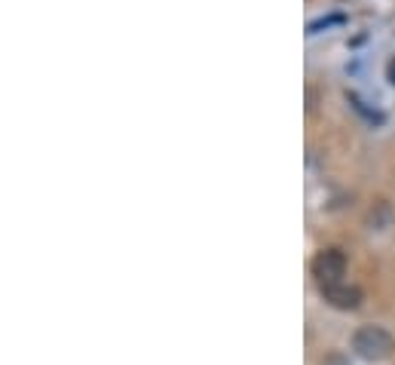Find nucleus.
<instances>
[{"instance_id": "nucleus-1", "label": "nucleus", "mask_w": 395, "mask_h": 365, "mask_svg": "<svg viewBox=\"0 0 395 365\" xmlns=\"http://www.w3.org/2000/svg\"><path fill=\"white\" fill-rule=\"evenodd\" d=\"M352 350L368 362H383L395 353V338L383 326H362L352 334Z\"/></svg>"}, {"instance_id": "nucleus-2", "label": "nucleus", "mask_w": 395, "mask_h": 365, "mask_svg": "<svg viewBox=\"0 0 395 365\" xmlns=\"http://www.w3.org/2000/svg\"><path fill=\"white\" fill-rule=\"evenodd\" d=\"M312 277H316L319 289L325 286H337L347 277V255L340 249H322L316 258H312Z\"/></svg>"}, {"instance_id": "nucleus-4", "label": "nucleus", "mask_w": 395, "mask_h": 365, "mask_svg": "<svg viewBox=\"0 0 395 365\" xmlns=\"http://www.w3.org/2000/svg\"><path fill=\"white\" fill-rule=\"evenodd\" d=\"M364 221H368V227H371V230H383V227H386L389 221H392V209H389V202H386V200H377V202L371 206V212H368V218H364Z\"/></svg>"}, {"instance_id": "nucleus-5", "label": "nucleus", "mask_w": 395, "mask_h": 365, "mask_svg": "<svg viewBox=\"0 0 395 365\" xmlns=\"http://www.w3.org/2000/svg\"><path fill=\"white\" fill-rule=\"evenodd\" d=\"M389 80H392V83H395V62L389 65Z\"/></svg>"}, {"instance_id": "nucleus-3", "label": "nucleus", "mask_w": 395, "mask_h": 365, "mask_svg": "<svg viewBox=\"0 0 395 365\" xmlns=\"http://www.w3.org/2000/svg\"><path fill=\"white\" fill-rule=\"evenodd\" d=\"M322 298H325L331 307H337V310H356L362 304V292L356 286H349V282H337V286L322 289Z\"/></svg>"}]
</instances>
